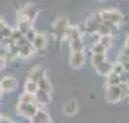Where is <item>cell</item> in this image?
<instances>
[{
  "instance_id": "cell-33",
  "label": "cell",
  "mask_w": 129,
  "mask_h": 123,
  "mask_svg": "<svg viewBox=\"0 0 129 123\" xmlns=\"http://www.w3.org/2000/svg\"><path fill=\"white\" fill-rule=\"evenodd\" d=\"M0 117H2V113H0Z\"/></svg>"
},
{
  "instance_id": "cell-17",
  "label": "cell",
  "mask_w": 129,
  "mask_h": 123,
  "mask_svg": "<svg viewBox=\"0 0 129 123\" xmlns=\"http://www.w3.org/2000/svg\"><path fill=\"white\" fill-rule=\"evenodd\" d=\"M32 123H52V122H50L49 114H47L45 110L39 109L37 110V113H36V116L32 119Z\"/></svg>"
},
{
  "instance_id": "cell-4",
  "label": "cell",
  "mask_w": 129,
  "mask_h": 123,
  "mask_svg": "<svg viewBox=\"0 0 129 123\" xmlns=\"http://www.w3.org/2000/svg\"><path fill=\"white\" fill-rule=\"evenodd\" d=\"M16 45H17V47H19V59H20V60H29V59H32L33 56H35V53H36L35 47H33V45L24 36L22 37V39H20Z\"/></svg>"
},
{
  "instance_id": "cell-14",
  "label": "cell",
  "mask_w": 129,
  "mask_h": 123,
  "mask_svg": "<svg viewBox=\"0 0 129 123\" xmlns=\"http://www.w3.org/2000/svg\"><path fill=\"white\" fill-rule=\"evenodd\" d=\"M35 99H36L37 105L43 107V106H47L52 102V95H49V93H46V92H43L39 89L36 92V95H35Z\"/></svg>"
},
{
  "instance_id": "cell-13",
  "label": "cell",
  "mask_w": 129,
  "mask_h": 123,
  "mask_svg": "<svg viewBox=\"0 0 129 123\" xmlns=\"http://www.w3.org/2000/svg\"><path fill=\"white\" fill-rule=\"evenodd\" d=\"M70 47V52H85L86 49V45H85V39L83 36L76 37V39H72V40L68 42Z\"/></svg>"
},
{
  "instance_id": "cell-11",
  "label": "cell",
  "mask_w": 129,
  "mask_h": 123,
  "mask_svg": "<svg viewBox=\"0 0 129 123\" xmlns=\"http://www.w3.org/2000/svg\"><path fill=\"white\" fill-rule=\"evenodd\" d=\"M46 76V69L43 67V66H35L29 70V76L27 79L33 80V82H39L42 77H45Z\"/></svg>"
},
{
  "instance_id": "cell-29",
  "label": "cell",
  "mask_w": 129,
  "mask_h": 123,
  "mask_svg": "<svg viewBox=\"0 0 129 123\" xmlns=\"http://www.w3.org/2000/svg\"><path fill=\"white\" fill-rule=\"evenodd\" d=\"M6 24H7V23H6V20L3 17H0V29L3 27V26H6Z\"/></svg>"
},
{
  "instance_id": "cell-9",
  "label": "cell",
  "mask_w": 129,
  "mask_h": 123,
  "mask_svg": "<svg viewBox=\"0 0 129 123\" xmlns=\"http://www.w3.org/2000/svg\"><path fill=\"white\" fill-rule=\"evenodd\" d=\"M0 87H2L3 93H13L17 90L19 80L14 76H5L0 80Z\"/></svg>"
},
{
  "instance_id": "cell-2",
  "label": "cell",
  "mask_w": 129,
  "mask_h": 123,
  "mask_svg": "<svg viewBox=\"0 0 129 123\" xmlns=\"http://www.w3.org/2000/svg\"><path fill=\"white\" fill-rule=\"evenodd\" d=\"M39 13H40V6L29 3L26 6L19 7L16 16H17V20H29V22L35 23V20L39 16Z\"/></svg>"
},
{
  "instance_id": "cell-19",
  "label": "cell",
  "mask_w": 129,
  "mask_h": 123,
  "mask_svg": "<svg viewBox=\"0 0 129 123\" xmlns=\"http://www.w3.org/2000/svg\"><path fill=\"white\" fill-rule=\"evenodd\" d=\"M39 90V85L37 82H33L30 79H27L26 82H24V86H23V92H27L30 95H36V92Z\"/></svg>"
},
{
  "instance_id": "cell-10",
  "label": "cell",
  "mask_w": 129,
  "mask_h": 123,
  "mask_svg": "<svg viewBox=\"0 0 129 123\" xmlns=\"http://www.w3.org/2000/svg\"><path fill=\"white\" fill-rule=\"evenodd\" d=\"M86 63V55L85 52H70L69 64L73 69H82Z\"/></svg>"
},
{
  "instance_id": "cell-8",
  "label": "cell",
  "mask_w": 129,
  "mask_h": 123,
  "mask_svg": "<svg viewBox=\"0 0 129 123\" xmlns=\"http://www.w3.org/2000/svg\"><path fill=\"white\" fill-rule=\"evenodd\" d=\"M47 43H49V39H47V34L45 32H37L35 39H33V42H32L35 50H36V53H39V55H43V53L46 52Z\"/></svg>"
},
{
  "instance_id": "cell-16",
  "label": "cell",
  "mask_w": 129,
  "mask_h": 123,
  "mask_svg": "<svg viewBox=\"0 0 129 123\" xmlns=\"http://www.w3.org/2000/svg\"><path fill=\"white\" fill-rule=\"evenodd\" d=\"M37 85H39V89L43 92H46V93H49V95H52L53 93V86H52V82L49 80V77L47 76H45V77H42L39 82H37Z\"/></svg>"
},
{
  "instance_id": "cell-32",
  "label": "cell",
  "mask_w": 129,
  "mask_h": 123,
  "mask_svg": "<svg viewBox=\"0 0 129 123\" xmlns=\"http://www.w3.org/2000/svg\"><path fill=\"white\" fill-rule=\"evenodd\" d=\"M98 2H101V3H103V2H108V0H98Z\"/></svg>"
},
{
  "instance_id": "cell-27",
  "label": "cell",
  "mask_w": 129,
  "mask_h": 123,
  "mask_svg": "<svg viewBox=\"0 0 129 123\" xmlns=\"http://www.w3.org/2000/svg\"><path fill=\"white\" fill-rule=\"evenodd\" d=\"M36 30H35V27L33 29H30V30H29L27 33H26V34H24V37H26V39H27L29 42H30V43H32L33 42V39H35V36H36Z\"/></svg>"
},
{
  "instance_id": "cell-28",
  "label": "cell",
  "mask_w": 129,
  "mask_h": 123,
  "mask_svg": "<svg viewBox=\"0 0 129 123\" xmlns=\"http://www.w3.org/2000/svg\"><path fill=\"white\" fill-rule=\"evenodd\" d=\"M0 123H14V122L10 117H7V116H3V114H2V117H0Z\"/></svg>"
},
{
  "instance_id": "cell-5",
  "label": "cell",
  "mask_w": 129,
  "mask_h": 123,
  "mask_svg": "<svg viewBox=\"0 0 129 123\" xmlns=\"http://www.w3.org/2000/svg\"><path fill=\"white\" fill-rule=\"evenodd\" d=\"M101 24H102V19L99 16V13L89 14L88 17H86V20H85V24H83L85 34H95V33H98Z\"/></svg>"
},
{
  "instance_id": "cell-24",
  "label": "cell",
  "mask_w": 129,
  "mask_h": 123,
  "mask_svg": "<svg viewBox=\"0 0 129 123\" xmlns=\"http://www.w3.org/2000/svg\"><path fill=\"white\" fill-rule=\"evenodd\" d=\"M106 52L108 50H106L99 42H96V43H93V45L90 46V53H106Z\"/></svg>"
},
{
  "instance_id": "cell-15",
  "label": "cell",
  "mask_w": 129,
  "mask_h": 123,
  "mask_svg": "<svg viewBox=\"0 0 129 123\" xmlns=\"http://www.w3.org/2000/svg\"><path fill=\"white\" fill-rule=\"evenodd\" d=\"M78 102L76 99H69V100L66 102L63 105V113L66 116H75V114L78 113Z\"/></svg>"
},
{
  "instance_id": "cell-6",
  "label": "cell",
  "mask_w": 129,
  "mask_h": 123,
  "mask_svg": "<svg viewBox=\"0 0 129 123\" xmlns=\"http://www.w3.org/2000/svg\"><path fill=\"white\" fill-rule=\"evenodd\" d=\"M39 109H40V106L37 105L36 102L35 103H30V105H20V103H17L16 105V114L20 116V117H26V119H30L32 120L36 116Z\"/></svg>"
},
{
  "instance_id": "cell-12",
  "label": "cell",
  "mask_w": 129,
  "mask_h": 123,
  "mask_svg": "<svg viewBox=\"0 0 129 123\" xmlns=\"http://www.w3.org/2000/svg\"><path fill=\"white\" fill-rule=\"evenodd\" d=\"M112 67H113V63L112 62H109V60L106 59V60H103L102 63H99V64H96L95 66V70H96V73L98 74H101V76H108L109 73L112 72Z\"/></svg>"
},
{
  "instance_id": "cell-26",
  "label": "cell",
  "mask_w": 129,
  "mask_h": 123,
  "mask_svg": "<svg viewBox=\"0 0 129 123\" xmlns=\"http://www.w3.org/2000/svg\"><path fill=\"white\" fill-rule=\"evenodd\" d=\"M7 64H9V60H7L6 55H0V72L5 70L7 67Z\"/></svg>"
},
{
  "instance_id": "cell-31",
  "label": "cell",
  "mask_w": 129,
  "mask_h": 123,
  "mask_svg": "<svg viewBox=\"0 0 129 123\" xmlns=\"http://www.w3.org/2000/svg\"><path fill=\"white\" fill-rule=\"evenodd\" d=\"M2 97H3V90H2V87H0V100H2Z\"/></svg>"
},
{
  "instance_id": "cell-22",
  "label": "cell",
  "mask_w": 129,
  "mask_h": 123,
  "mask_svg": "<svg viewBox=\"0 0 129 123\" xmlns=\"http://www.w3.org/2000/svg\"><path fill=\"white\" fill-rule=\"evenodd\" d=\"M103 60H106V53H90V64H92V67L102 63Z\"/></svg>"
},
{
  "instance_id": "cell-20",
  "label": "cell",
  "mask_w": 129,
  "mask_h": 123,
  "mask_svg": "<svg viewBox=\"0 0 129 123\" xmlns=\"http://www.w3.org/2000/svg\"><path fill=\"white\" fill-rule=\"evenodd\" d=\"M36 99H35V95H30L27 92H23L22 95L19 96V102L20 105H30V103H35Z\"/></svg>"
},
{
  "instance_id": "cell-23",
  "label": "cell",
  "mask_w": 129,
  "mask_h": 123,
  "mask_svg": "<svg viewBox=\"0 0 129 123\" xmlns=\"http://www.w3.org/2000/svg\"><path fill=\"white\" fill-rule=\"evenodd\" d=\"M106 85H120V76L111 72L106 76Z\"/></svg>"
},
{
  "instance_id": "cell-7",
  "label": "cell",
  "mask_w": 129,
  "mask_h": 123,
  "mask_svg": "<svg viewBox=\"0 0 129 123\" xmlns=\"http://www.w3.org/2000/svg\"><path fill=\"white\" fill-rule=\"evenodd\" d=\"M120 96H122V89L120 85H106L105 97L109 103H119Z\"/></svg>"
},
{
  "instance_id": "cell-18",
  "label": "cell",
  "mask_w": 129,
  "mask_h": 123,
  "mask_svg": "<svg viewBox=\"0 0 129 123\" xmlns=\"http://www.w3.org/2000/svg\"><path fill=\"white\" fill-rule=\"evenodd\" d=\"M113 40H115V36L112 34H105V36H99V43H101L106 50H109L112 46H113Z\"/></svg>"
},
{
  "instance_id": "cell-1",
  "label": "cell",
  "mask_w": 129,
  "mask_h": 123,
  "mask_svg": "<svg viewBox=\"0 0 129 123\" xmlns=\"http://www.w3.org/2000/svg\"><path fill=\"white\" fill-rule=\"evenodd\" d=\"M102 19V24L111 27L115 34L119 33V24L123 22V14L120 13L118 9H103L98 12Z\"/></svg>"
},
{
  "instance_id": "cell-25",
  "label": "cell",
  "mask_w": 129,
  "mask_h": 123,
  "mask_svg": "<svg viewBox=\"0 0 129 123\" xmlns=\"http://www.w3.org/2000/svg\"><path fill=\"white\" fill-rule=\"evenodd\" d=\"M112 72H113V73H116V74H120V73L123 72V66H122V63H120L119 60L113 63V67H112Z\"/></svg>"
},
{
  "instance_id": "cell-21",
  "label": "cell",
  "mask_w": 129,
  "mask_h": 123,
  "mask_svg": "<svg viewBox=\"0 0 129 123\" xmlns=\"http://www.w3.org/2000/svg\"><path fill=\"white\" fill-rule=\"evenodd\" d=\"M33 24H35V23L29 22V20H17V29L23 33V34H26L30 29H33Z\"/></svg>"
},
{
  "instance_id": "cell-3",
  "label": "cell",
  "mask_w": 129,
  "mask_h": 123,
  "mask_svg": "<svg viewBox=\"0 0 129 123\" xmlns=\"http://www.w3.org/2000/svg\"><path fill=\"white\" fill-rule=\"evenodd\" d=\"M69 27V22H68V19L63 17V16H60V17L55 19L53 22H52V34L55 37L57 42L63 40L64 39V33Z\"/></svg>"
},
{
  "instance_id": "cell-30",
  "label": "cell",
  "mask_w": 129,
  "mask_h": 123,
  "mask_svg": "<svg viewBox=\"0 0 129 123\" xmlns=\"http://www.w3.org/2000/svg\"><path fill=\"white\" fill-rule=\"evenodd\" d=\"M125 46H126V47H129V34L126 36V39H125Z\"/></svg>"
}]
</instances>
